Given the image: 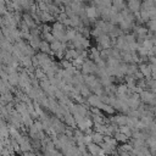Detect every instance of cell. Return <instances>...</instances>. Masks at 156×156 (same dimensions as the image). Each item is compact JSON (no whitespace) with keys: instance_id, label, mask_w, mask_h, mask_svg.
Returning <instances> with one entry per match:
<instances>
[{"instance_id":"5b68a950","label":"cell","mask_w":156,"mask_h":156,"mask_svg":"<svg viewBox=\"0 0 156 156\" xmlns=\"http://www.w3.org/2000/svg\"><path fill=\"white\" fill-rule=\"evenodd\" d=\"M140 98H141V100H143L144 102H146V104H155V101H156V96H155V94L151 93V91H145V90H143V91L140 93Z\"/></svg>"},{"instance_id":"ba28073f","label":"cell","mask_w":156,"mask_h":156,"mask_svg":"<svg viewBox=\"0 0 156 156\" xmlns=\"http://www.w3.org/2000/svg\"><path fill=\"white\" fill-rule=\"evenodd\" d=\"M90 34L94 37V38H99L100 35H102L104 34V30L100 28V27H98V26H95L91 30H90Z\"/></svg>"},{"instance_id":"8992f818","label":"cell","mask_w":156,"mask_h":156,"mask_svg":"<svg viewBox=\"0 0 156 156\" xmlns=\"http://www.w3.org/2000/svg\"><path fill=\"white\" fill-rule=\"evenodd\" d=\"M139 71L141 72V74L144 77H146L147 79H150V77L152 76V69H151V66L150 65H146V63H141L139 66Z\"/></svg>"},{"instance_id":"52a82bcc","label":"cell","mask_w":156,"mask_h":156,"mask_svg":"<svg viewBox=\"0 0 156 156\" xmlns=\"http://www.w3.org/2000/svg\"><path fill=\"white\" fill-rule=\"evenodd\" d=\"M40 51L41 52H45V54H49L51 51V45H49V43L46 40H41L40 43V46H39Z\"/></svg>"},{"instance_id":"7a4b0ae2","label":"cell","mask_w":156,"mask_h":156,"mask_svg":"<svg viewBox=\"0 0 156 156\" xmlns=\"http://www.w3.org/2000/svg\"><path fill=\"white\" fill-rule=\"evenodd\" d=\"M85 13H87V16H88L91 21H95V18L101 17V15H100V10H99L96 6H94V5L87 6V9H85Z\"/></svg>"},{"instance_id":"3957f363","label":"cell","mask_w":156,"mask_h":156,"mask_svg":"<svg viewBox=\"0 0 156 156\" xmlns=\"http://www.w3.org/2000/svg\"><path fill=\"white\" fill-rule=\"evenodd\" d=\"M96 41H98V44L102 48V49H108L110 46H111V38H110V35H107V33H104L102 35H100L99 38H96Z\"/></svg>"},{"instance_id":"6da1fadb","label":"cell","mask_w":156,"mask_h":156,"mask_svg":"<svg viewBox=\"0 0 156 156\" xmlns=\"http://www.w3.org/2000/svg\"><path fill=\"white\" fill-rule=\"evenodd\" d=\"M82 71L85 74H91V73H96L98 72V65L94 61H84V63L82 65Z\"/></svg>"},{"instance_id":"277c9868","label":"cell","mask_w":156,"mask_h":156,"mask_svg":"<svg viewBox=\"0 0 156 156\" xmlns=\"http://www.w3.org/2000/svg\"><path fill=\"white\" fill-rule=\"evenodd\" d=\"M141 5H143V0H127V7L133 13L139 12L141 10Z\"/></svg>"}]
</instances>
